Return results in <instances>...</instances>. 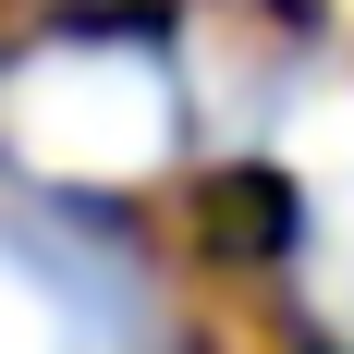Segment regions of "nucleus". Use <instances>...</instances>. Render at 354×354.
I'll return each instance as SVG.
<instances>
[{"label":"nucleus","mask_w":354,"mask_h":354,"mask_svg":"<svg viewBox=\"0 0 354 354\" xmlns=\"http://www.w3.org/2000/svg\"><path fill=\"white\" fill-rule=\"evenodd\" d=\"M0 147L37 183H135L171 159V73L147 49H98V37L37 49L0 86Z\"/></svg>","instance_id":"obj_1"},{"label":"nucleus","mask_w":354,"mask_h":354,"mask_svg":"<svg viewBox=\"0 0 354 354\" xmlns=\"http://www.w3.org/2000/svg\"><path fill=\"white\" fill-rule=\"evenodd\" d=\"M306 293L330 306V330H354V98L306 110Z\"/></svg>","instance_id":"obj_2"},{"label":"nucleus","mask_w":354,"mask_h":354,"mask_svg":"<svg viewBox=\"0 0 354 354\" xmlns=\"http://www.w3.org/2000/svg\"><path fill=\"white\" fill-rule=\"evenodd\" d=\"M0 354H73V318H62V293L37 281L25 257L0 245Z\"/></svg>","instance_id":"obj_3"}]
</instances>
